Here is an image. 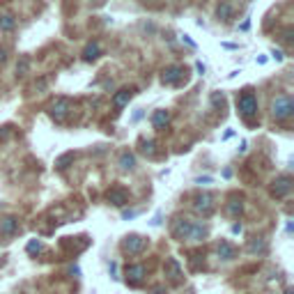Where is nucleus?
<instances>
[{
    "label": "nucleus",
    "mask_w": 294,
    "mask_h": 294,
    "mask_svg": "<svg viewBox=\"0 0 294 294\" xmlns=\"http://www.w3.org/2000/svg\"><path fill=\"white\" fill-rule=\"evenodd\" d=\"M49 110H51V117H53L55 122H65V117L71 110V101L65 99V97H60V99H55L53 104H51Z\"/></svg>",
    "instance_id": "obj_8"
},
{
    "label": "nucleus",
    "mask_w": 294,
    "mask_h": 294,
    "mask_svg": "<svg viewBox=\"0 0 294 294\" xmlns=\"http://www.w3.org/2000/svg\"><path fill=\"white\" fill-rule=\"evenodd\" d=\"M159 223H161V214H156L154 221H152V225H159Z\"/></svg>",
    "instance_id": "obj_38"
},
{
    "label": "nucleus",
    "mask_w": 294,
    "mask_h": 294,
    "mask_svg": "<svg viewBox=\"0 0 294 294\" xmlns=\"http://www.w3.org/2000/svg\"><path fill=\"white\" fill-rule=\"evenodd\" d=\"M248 28H250V21H248V19H246V21H244V23H241V25H239V30H248Z\"/></svg>",
    "instance_id": "obj_36"
},
{
    "label": "nucleus",
    "mask_w": 294,
    "mask_h": 294,
    "mask_svg": "<svg viewBox=\"0 0 294 294\" xmlns=\"http://www.w3.org/2000/svg\"><path fill=\"white\" fill-rule=\"evenodd\" d=\"M5 60H7V51L0 49V62H5Z\"/></svg>",
    "instance_id": "obj_37"
},
{
    "label": "nucleus",
    "mask_w": 294,
    "mask_h": 294,
    "mask_svg": "<svg viewBox=\"0 0 294 294\" xmlns=\"http://www.w3.org/2000/svg\"><path fill=\"white\" fill-rule=\"evenodd\" d=\"M225 212H228L232 219H239L241 212H244V200H241V195H232L230 202L225 204Z\"/></svg>",
    "instance_id": "obj_15"
},
{
    "label": "nucleus",
    "mask_w": 294,
    "mask_h": 294,
    "mask_svg": "<svg viewBox=\"0 0 294 294\" xmlns=\"http://www.w3.org/2000/svg\"><path fill=\"white\" fill-rule=\"evenodd\" d=\"M19 232V219L16 216H3L0 219V234L3 237H14Z\"/></svg>",
    "instance_id": "obj_13"
},
{
    "label": "nucleus",
    "mask_w": 294,
    "mask_h": 294,
    "mask_svg": "<svg viewBox=\"0 0 294 294\" xmlns=\"http://www.w3.org/2000/svg\"><path fill=\"white\" fill-rule=\"evenodd\" d=\"M71 161H74V152H69V154H65V156H60V159L55 161V168L58 170H65L67 165L71 163Z\"/></svg>",
    "instance_id": "obj_25"
},
{
    "label": "nucleus",
    "mask_w": 294,
    "mask_h": 294,
    "mask_svg": "<svg viewBox=\"0 0 294 294\" xmlns=\"http://www.w3.org/2000/svg\"><path fill=\"white\" fill-rule=\"evenodd\" d=\"M150 294H168V289H165L163 285H156V287L150 289Z\"/></svg>",
    "instance_id": "obj_33"
},
{
    "label": "nucleus",
    "mask_w": 294,
    "mask_h": 294,
    "mask_svg": "<svg viewBox=\"0 0 294 294\" xmlns=\"http://www.w3.org/2000/svg\"><path fill=\"white\" fill-rule=\"evenodd\" d=\"M241 223H232V234H241Z\"/></svg>",
    "instance_id": "obj_34"
},
{
    "label": "nucleus",
    "mask_w": 294,
    "mask_h": 294,
    "mask_svg": "<svg viewBox=\"0 0 294 294\" xmlns=\"http://www.w3.org/2000/svg\"><path fill=\"white\" fill-rule=\"evenodd\" d=\"M237 110L244 117L248 124H253V117L258 115V99H255L253 92H244V95L237 99Z\"/></svg>",
    "instance_id": "obj_2"
},
{
    "label": "nucleus",
    "mask_w": 294,
    "mask_h": 294,
    "mask_svg": "<svg viewBox=\"0 0 294 294\" xmlns=\"http://www.w3.org/2000/svg\"><path fill=\"white\" fill-rule=\"evenodd\" d=\"M138 214H140L138 209H124V212H122V219H124V221H131V219H136Z\"/></svg>",
    "instance_id": "obj_28"
},
{
    "label": "nucleus",
    "mask_w": 294,
    "mask_h": 294,
    "mask_svg": "<svg viewBox=\"0 0 294 294\" xmlns=\"http://www.w3.org/2000/svg\"><path fill=\"white\" fill-rule=\"evenodd\" d=\"M95 3H97V5H101V3H104V0H95Z\"/></svg>",
    "instance_id": "obj_39"
},
{
    "label": "nucleus",
    "mask_w": 294,
    "mask_h": 294,
    "mask_svg": "<svg viewBox=\"0 0 294 294\" xmlns=\"http://www.w3.org/2000/svg\"><path fill=\"white\" fill-rule=\"evenodd\" d=\"M28 67H30V60H28V58H21V62L19 65H16V74H25V71H28Z\"/></svg>",
    "instance_id": "obj_26"
},
{
    "label": "nucleus",
    "mask_w": 294,
    "mask_h": 294,
    "mask_svg": "<svg viewBox=\"0 0 294 294\" xmlns=\"http://www.w3.org/2000/svg\"><path fill=\"white\" fill-rule=\"evenodd\" d=\"M131 97H134V90H129V88H124V90H117V92H115V97H113V106L117 110L124 108V106L129 104Z\"/></svg>",
    "instance_id": "obj_17"
},
{
    "label": "nucleus",
    "mask_w": 294,
    "mask_h": 294,
    "mask_svg": "<svg viewBox=\"0 0 294 294\" xmlns=\"http://www.w3.org/2000/svg\"><path fill=\"white\" fill-rule=\"evenodd\" d=\"M191 223L193 221L186 219V216H177L170 225V237L175 241H189V234H191Z\"/></svg>",
    "instance_id": "obj_5"
},
{
    "label": "nucleus",
    "mask_w": 294,
    "mask_h": 294,
    "mask_svg": "<svg viewBox=\"0 0 294 294\" xmlns=\"http://www.w3.org/2000/svg\"><path fill=\"white\" fill-rule=\"evenodd\" d=\"M117 163H120V168L122 170H134L136 168V154L134 152H122L120 154V161H117Z\"/></svg>",
    "instance_id": "obj_20"
},
{
    "label": "nucleus",
    "mask_w": 294,
    "mask_h": 294,
    "mask_svg": "<svg viewBox=\"0 0 294 294\" xmlns=\"http://www.w3.org/2000/svg\"><path fill=\"white\" fill-rule=\"evenodd\" d=\"M216 16H219L221 21H225V23H228V21L232 19V5H230V3H221V5L216 7Z\"/></svg>",
    "instance_id": "obj_21"
},
{
    "label": "nucleus",
    "mask_w": 294,
    "mask_h": 294,
    "mask_svg": "<svg viewBox=\"0 0 294 294\" xmlns=\"http://www.w3.org/2000/svg\"><path fill=\"white\" fill-rule=\"evenodd\" d=\"M195 184H198V186H204V184H212V177H209V175H204V177H198V180H195Z\"/></svg>",
    "instance_id": "obj_32"
},
{
    "label": "nucleus",
    "mask_w": 294,
    "mask_h": 294,
    "mask_svg": "<svg viewBox=\"0 0 294 294\" xmlns=\"http://www.w3.org/2000/svg\"><path fill=\"white\" fill-rule=\"evenodd\" d=\"M285 294H292V289H287V292H285Z\"/></svg>",
    "instance_id": "obj_40"
},
{
    "label": "nucleus",
    "mask_w": 294,
    "mask_h": 294,
    "mask_svg": "<svg viewBox=\"0 0 294 294\" xmlns=\"http://www.w3.org/2000/svg\"><path fill=\"white\" fill-rule=\"evenodd\" d=\"M140 152H143L145 156H150V159H154L156 156V143L154 140H140Z\"/></svg>",
    "instance_id": "obj_22"
},
{
    "label": "nucleus",
    "mask_w": 294,
    "mask_h": 294,
    "mask_svg": "<svg viewBox=\"0 0 294 294\" xmlns=\"http://www.w3.org/2000/svg\"><path fill=\"white\" fill-rule=\"evenodd\" d=\"M209 237V225L204 221H193L191 223V234H189V241H204Z\"/></svg>",
    "instance_id": "obj_12"
},
{
    "label": "nucleus",
    "mask_w": 294,
    "mask_h": 294,
    "mask_svg": "<svg viewBox=\"0 0 294 294\" xmlns=\"http://www.w3.org/2000/svg\"><path fill=\"white\" fill-rule=\"evenodd\" d=\"M168 122H170V113L168 110H156L154 115H152V127H154V129H165V127H168Z\"/></svg>",
    "instance_id": "obj_19"
},
{
    "label": "nucleus",
    "mask_w": 294,
    "mask_h": 294,
    "mask_svg": "<svg viewBox=\"0 0 294 294\" xmlns=\"http://www.w3.org/2000/svg\"><path fill=\"white\" fill-rule=\"evenodd\" d=\"M108 274H110V278H113V280L120 278V276H117V262H110L108 264Z\"/></svg>",
    "instance_id": "obj_29"
},
{
    "label": "nucleus",
    "mask_w": 294,
    "mask_h": 294,
    "mask_svg": "<svg viewBox=\"0 0 294 294\" xmlns=\"http://www.w3.org/2000/svg\"><path fill=\"white\" fill-rule=\"evenodd\" d=\"M120 248L124 255H140L147 250V239H145L143 234H127L124 239H122Z\"/></svg>",
    "instance_id": "obj_3"
},
{
    "label": "nucleus",
    "mask_w": 294,
    "mask_h": 294,
    "mask_svg": "<svg viewBox=\"0 0 294 294\" xmlns=\"http://www.w3.org/2000/svg\"><path fill=\"white\" fill-rule=\"evenodd\" d=\"M106 200H108L110 204H115V207H124V204H129V191H127L124 186H113V189L106 193Z\"/></svg>",
    "instance_id": "obj_9"
},
{
    "label": "nucleus",
    "mask_w": 294,
    "mask_h": 294,
    "mask_svg": "<svg viewBox=\"0 0 294 294\" xmlns=\"http://www.w3.org/2000/svg\"><path fill=\"white\" fill-rule=\"evenodd\" d=\"M289 191H292V177L289 175H280V177H276L274 182H271V195L278 200L287 198Z\"/></svg>",
    "instance_id": "obj_7"
},
{
    "label": "nucleus",
    "mask_w": 294,
    "mask_h": 294,
    "mask_svg": "<svg viewBox=\"0 0 294 294\" xmlns=\"http://www.w3.org/2000/svg\"><path fill=\"white\" fill-rule=\"evenodd\" d=\"M25 250H28L30 255H37V253L44 250V244H41L39 239H30V241H28V246H25Z\"/></svg>",
    "instance_id": "obj_24"
},
{
    "label": "nucleus",
    "mask_w": 294,
    "mask_h": 294,
    "mask_svg": "<svg viewBox=\"0 0 294 294\" xmlns=\"http://www.w3.org/2000/svg\"><path fill=\"white\" fill-rule=\"evenodd\" d=\"M214 200L216 198L212 193H207V191H204V193H198L193 198V212H195V214H200L202 219H209V216L214 214V209H216Z\"/></svg>",
    "instance_id": "obj_4"
},
{
    "label": "nucleus",
    "mask_w": 294,
    "mask_h": 294,
    "mask_svg": "<svg viewBox=\"0 0 294 294\" xmlns=\"http://www.w3.org/2000/svg\"><path fill=\"white\" fill-rule=\"evenodd\" d=\"M99 55H101V44H99V41H90V44L85 46V51H83V60L85 62H95Z\"/></svg>",
    "instance_id": "obj_18"
},
{
    "label": "nucleus",
    "mask_w": 294,
    "mask_h": 294,
    "mask_svg": "<svg viewBox=\"0 0 294 294\" xmlns=\"http://www.w3.org/2000/svg\"><path fill=\"white\" fill-rule=\"evenodd\" d=\"M0 207H3V202H0Z\"/></svg>",
    "instance_id": "obj_41"
},
{
    "label": "nucleus",
    "mask_w": 294,
    "mask_h": 294,
    "mask_svg": "<svg viewBox=\"0 0 294 294\" xmlns=\"http://www.w3.org/2000/svg\"><path fill=\"white\" fill-rule=\"evenodd\" d=\"M163 271H165V276H168L173 283H182V278H184V271H182V264L177 262V258H168V260H165Z\"/></svg>",
    "instance_id": "obj_10"
},
{
    "label": "nucleus",
    "mask_w": 294,
    "mask_h": 294,
    "mask_svg": "<svg viewBox=\"0 0 294 294\" xmlns=\"http://www.w3.org/2000/svg\"><path fill=\"white\" fill-rule=\"evenodd\" d=\"M246 250H248L250 255H267L269 244H267V239H264V237H253V239L248 241V246H246Z\"/></svg>",
    "instance_id": "obj_14"
},
{
    "label": "nucleus",
    "mask_w": 294,
    "mask_h": 294,
    "mask_svg": "<svg viewBox=\"0 0 294 294\" xmlns=\"http://www.w3.org/2000/svg\"><path fill=\"white\" fill-rule=\"evenodd\" d=\"M14 25H16V19L12 14H3V16H0V30H3V32L14 30Z\"/></svg>",
    "instance_id": "obj_23"
},
{
    "label": "nucleus",
    "mask_w": 294,
    "mask_h": 294,
    "mask_svg": "<svg viewBox=\"0 0 294 294\" xmlns=\"http://www.w3.org/2000/svg\"><path fill=\"white\" fill-rule=\"evenodd\" d=\"M271 58H274L276 62H283L285 60V53H283V51H278V49H274V51H271Z\"/></svg>",
    "instance_id": "obj_30"
},
{
    "label": "nucleus",
    "mask_w": 294,
    "mask_h": 294,
    "mask_svg": "<svg viewBox=\"0 0 294 294\" xmlns=\"http://www.w3.org/2000/svg\"><path fill=\"white\" fill-rule=\"evenodd\" d=\"M216 253H219V258L223 260V262H230V260L237 258V248H234L230 241H219V246H216Z\"/></svg>",
    "instance_id": "obj_16"
},
{
    "label": "nucleus",
    "mask_w": 294,
    "mask_h": 294,
    "mask_svg": "<svg viewBox=\"0 0 294 294\" xmlns=\"http://www.w3.org/2000/svg\"><path fill=\"white\" fill-rule=\"evenodd\" d=\"M294 115V104L289 95H278L271 99V117L276 122H287Z\"/></svg>",
    "instance_id": "obj_1"
},
{
    "label": "nucleus",
    "mask_w": 294,
    "mask_h": 294,
    "mask_svg": "<svg viewBox=\"0 0 294 294\" xmlns=\"http://www.w3.org/2000/svg\"><path fill=\"white\" fill-rule=\"evenodd\" d=\"M184 67H180V65H170V67H165L163 69V76H161V80H163L165 85H177L182 78H184Z\"/></svg>",
    "instance_id": "obj_11"
},
{
    "label": "nucleus",
    "mask_w": 294,
    "mask_h": 294,
    "mask_svg": "<svg viewBox=\"0 0 294 294\" xmlns=\"http://www.w3.org/2000/svg\"><path fill=\"white\" fill-rule=\"evenodd\" d=\"M195 69H198V71H200V74H204V71H207V67H204V65H202V62H195Z\"/></svg>",
    "instance_id": "obj_35"
},
{
    "label": "nucleus",
    "mask_w": 294,
    "mask_h": 294,
    "mask_svg": "<svg viewBox=\"0 0 294 294\" xmlns=\"http://www.w3.org/2000/svg\"><path fill=\"white\" fill-rule=\"evenodd\" d=\"M212 104H214V106H221V108H223L225 97L221 95V92H214V95H212Z\"/></svg>",
    "instance_id": "obj_27"
},
{
    "label": "nucleus",
    "mask_w": 294,
    "mask_h": 294,
    "mask_svg": "<svg viewBox=\"0 0 294 294\" xmlns=\"http://www.w3.org/2000/svg\"><path fill=\"white\" fill-rule=\"evenodd\" d=\"M145 278H147V267H145V264H127V267H124V280H127V285L138 287Z\"/></svg>",
    "instance_id": "obj_6"
},
{
    "label": "nucleus",
    "mask_w": 294,
    "mask_h": 294,
    "mask_svg": "<svg viewBox=\"0 0 294 294\" xmlns=\"http://www.w3.org/2000/svg\"><path fill=\"white\" fill-rule=\"evenodd\" d=\"M280 39L287 41V44H289V41H292V28H285V30L280 32Z\"/></svg>",
    "instance_id": "obj_31"
}]
</instances>
